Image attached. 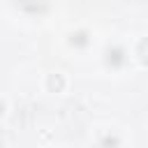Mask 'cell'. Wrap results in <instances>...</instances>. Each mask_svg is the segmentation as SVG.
I'll list each match as a JSON object with an SVG mask.
<instances>
[{
    "instance_id": "6da1fadb",
    "label": "cell",
    "mask_w": 148,
    "mask_h": 148,
    "mask_svg": "<svg viewBox=\"0 0 148 148\" xmlns=\"http://www.w3.org/2000/svg\"><path fill=\"white\" fill-rule=\"evenodd\" d=\"M69 86V79L65 76V72H49L44 76V88L53 95H62Z\"/></svg>"
},
{
    "instance_id": "7a4b0ae2",
    "label": "cell",
    "mask_w": 148,
    "mask_h": 148,
    "mask_svg": "<svg viewBox=\"0 0 148 148\" xmlns=\"http://www.w3.org/2000/svg\"><path fill=\"white\" fill-rule=\"evenodd\" d=\"M141 42H143V44L148 46V35H143V37H141ZM134 46H136V49L132 51V56H134V60H136V62H139L141 67H148V58L143 56V51H141V44H139V42H134ZM146 53H148V51H146Z\"/></svg>"
},
{
    "instance_id": "3957f363",
    "label": "cell",
    "mask_w": 148,
    "mask_h": 148,
    "mask_svg": "<svg viewBox=\"0 0 148 148\" xmlns=\"http://www.w3.org/2000/svg\"><path fill=\"white\" fill-rule=\"evenodd\" d=\"M7 113H9V102H7V97H0V120H5Z\"/></svg>"
}]
</instances>
